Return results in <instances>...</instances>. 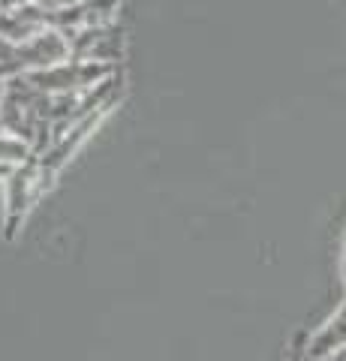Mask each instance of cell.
Wrapping results in <instances>:
<instances>
[{
    "label": "cell",
    "mask_w": 346,
    "mask_h": 361,
    "mask_svg": "<svg viewBox=\"0 0 346 361\" xmlns=\"http://www.w3.org/2000/svg\"><path fill=\"white\" fill-rule=\"evenodd\" d=\"M54 172H49L39 163V157H30L25 166H18L13 175L4 180V235L9 241L18 235L21 223L27 220L30 208L37 205V199L51 190L54 184Z\"/></svg>",
    "instance_id": "6da1fadb"
},
{
    "label": "cell",
    "mask_w": 346,
    "mask_h": 361,
    "mask_svg": "<svg viewBox=\"0 0 346 361\" xmlns=\"http://www.w3.org/2000/svg\"><path fill=\"white\" fill-rule=\"evenodd\" d=\"M63 33L70 39L73 61H97V63L118 66V61L124 58V30L118 27V21L63 30Z\"/></svg>",
    "instance_id": "7a4b0ae2"
},
{
    "label": "cell",
    "mask_w": 346,
    "mask_h": 361,
    "mask_svg": "<svg viewBox=\"0 0 346 361\" xmlns=\"http://www.w3.org/2000/svg\"><path fill=\"white\" fill-rule=\"evenodd\" d=\"M66 61H73L70 39H66V33L58 27H46L33 39L16 45V66L21 73L49 70V66H58Z\"/></svg>",
    "instance_id": "3957f363"
},
{
    "label": "cell",
    "mask_w": 346,
    "mask_h": 361,
    "mask_svg": "<svg viewBox=\"0 0 346 361\" xmlns=\"http://www.w3.org/2000/svg\"><path fill=\"white\" fill-rule=\"evenodd\" d=\"M106 115H87L82 121H75L70 130H66L63 135H58V139L51 142V148L46 154H39V163L49 169V172L54 175H61V169L73 160L75 154H79V148L87 142V135H91L97 127H99V121H103Z\"/></svg>",
    "instance_id": "277c9868"
},
{
    "label": "cell",
    "mask_w": 346,
    "mask_h": 361,
    "mask_svg": "<svg viewBox=\"0 0 346 361\" xmlns=\"http://www.w3.org/2000/svg\"><path fill=\"white\" fill-rule=\"evenodd\" d=\"M46 27H49V9H42L39 4H25L18 9H9V13H0V37L13 45L33 39Z\"/></svg>",
    "instance_id": "5b68a950"
},
{
    "label": "cell",
    "mask_w": 346,
    "mask_h": 361,
    "mask_svg": "<svg viewBox=\"0 0 346 361\" xmlns=\"http://www.w3.org/2000/svg\"><path fill=\"white\" fill-rule=\"evenodd\" d=\"M340 346H346V295L340 301V307L307 337L304 353H307L310 361H322V358H328L331 353H338Z\"/></svg>",
    "instance_id": "8992f818"
},
{
    "label": "cell",
    "mask_w": 346,
    "mask_h": 361,
    "mask_svg": "<svg viewBox=\"0 0 346 361\" xmlns=\"http://www.w3.org/2000/svg\"><path fill=\"white\" fill-rule=\"evenodd\" d=\"M30 157H37V154H33V148L25 139L9 135V133H0V166L18 169V166H25Z\"/></svg>",
    "instance_id": "52a82bcc"
},
{
    "label": "cell",
    "mask_w": 346,
    "mask_h": 361,
    "mask_svg": "<svg viewBox=\"0 0 346 361\" xmlns=\"http://www.w3.org/2000/svg\"><path fill=\"white\" fill-rule=\"evenodd\" d=\"M340 280H343V295H346V241H343V256H340Z\"/></svg>",
    "instance_id": "ba28073f"
},
{
    "label": "cell",
    "mask_w": 346,
    "mask_h": 361,
    "mask_svg": "<svg viewBox=\"0 0 346 361\" xmlns=\"http://www.w3.org/2000/svg\"><path fill=\"white\" fill-rule=\"evenodd\" d=\"M322 361H346V346H340L338 353H331L328 358H322Z\"/></svg>",
    "instance_id": "9c48e42d"
},
{
    "label": "cell",
    "mask_w": 346,
    "mask_h": 361,
    "mask_svg": "<svg viewBox=\"0 0 346 361\" xmlns=\"http://www.w3.org/2000/svg\"><path fill=\"white\" fill-rule=\"evenodd\" d=\"M16 172V169H9V166H0V187H4V180L9 178V175H13Z\"/></svg>",
    "instance_id": "30bf717a"
},
{
    "label": "cell",
    "mask_w": 346,
    "mask_h": 361,
    "mask_svg": "<svg viewBox=\"0 0 346 361\" xmlns=\"http://www.w3.org/2000/svg\"><path fill=\"white\" fill-rule=\"evenodd\" d=\"M298 361H310V358H307V353H301V358H298Z\"/></svg>",
    "instance_id": "8fae6325"
}]
</instances>
